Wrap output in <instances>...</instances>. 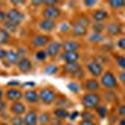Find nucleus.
<instances>
[{
	"label": "nucleus",
	"instance_id": "nucleus-1",
	"mask_svg": "<svg viewBox=\"0 0 125 125\" xmlns=\"http://www.w3.org/2000/svg\"><path fill=\"white\" fill-rule=\"evenodd\" d=\"M81 103L88 110L95 109L96 106H99V104H100V95H98L96 93H88V94H85V95L83 96Z\"/></svg>",
	"mask_w": 125,
	"mask_h": 125
},
{
	"label": "nucleus",
	"instance_id": "nucleus-2",
	"mask_svg": "<svg viewBox=\"0 0 125 125\" xmlns=\"http://www.w3.org/2000/svg\"><path fill=\"white\" fill-rule=\"evenodd\" d=\"M101 85L108 90L116 89L118 88V81H116L115 75H114L111 71H105L101 75Z\"/></svg>",
	"mask_w": 125,
	"mask_h": 125
},
{
	"label": "nucleus",
	"instance_id": "nucleus-3",
	"mask_svg": "<svg viewBox=\"0 0 125 125\" xmlns=\"http://www.w3.org/2000/svg\"><path fill=\"white\" fill-rule=\"evenodd\" d=\"M39 99L44 104H53L56 100V93L50 88H44L39 93Z\"/></svg>",
	"mask_w": 125,
	"mask_h": 125
},
{
	"label": "nucleus",
	"instance_id": "nucleus-4",
	"mask_svg": "<svg viewBox=\"0 0 125 125\" xmlns=\"http://www.w3.org/2000/svg\"><path fill=\"white\" fill-rule=\"evenodd\" d=\"M24 18H25V15L18 9H11V10H9V11L6 13V19L9 20V21L16 24V25H19L20 23H23Z\"/></svg>",
	"mask_w": 125,
	"mask_h": 125
},
{
	"label": "nucleus",
	"instance_id": "nucleus-5",
	"mask_svg": "<svg viewBox=\"0 0 125 125\" xmlns=\"http://www.w3.org/2000/svg\"><path fill=\"white\" fill-rule=\"evenodd\" d=\"M60 14H61L60 9L56 6H46L43 11L44 19H48V20H55L56 18L60 16Z\"/></svg>",
	"mask_w": 125,
	"mask_h": 125
},
{
	"label": "nucleus",
	"instance_id": "nucleus-6",
	"mask_svg": "<svg viewBox=\"0 0 125 125\" xmlns=\"http://www.w3.org/2000/svg\"><path fill=\"white\" fill-rule=\"evenodd\" d=\"M86 68H88V71L94 78H98V76L103 75V66H101V64H99V62L95 61V60L90 61L86 65Z\"/></svg>",
	"mask_w": 125,
	"mask_h": 125
},
{
	"label": "nucleus",
	"instance_id": "nucleus-7",
	"mask_svg": "<svg viewBox=\"0 0 125 125\" xmlns=\"http://www.w3.org/2000/svg\"><path fill=\"white\" fill-rule=\"evenodd\" d=\"M65 73L68 74H71L73 76H81V66L78 64V62H71V64H66V66L64 68Z\"/></svg>",
	"mask_w": 125,
	"mask_h": 125
},
{
	"label": "nucleus",
	"instance_id": "nucleus-8",
	"mask_svg": "<svg viewBox=\"0 0 125 125\" xmlns=\"http://www.w3.org/2000/svg\"><path fill=\"white\" fill-rule=\"evenodd\" d=\"M49 41H50V38L48 35H36L31 39V45L35 48H41V46H45Z\"/></svg>",
	"mask_w": 125,
	"mask_h": 125
},
{
	"label": "nucleus",
	"instance_id": "nucleus-9",
	"mask_svg": "<svg viewBox=\"0 0 125 125\" xmlns=\"http://www.w3.org/2000/svg\"><path fill=\"white\" fill-rule=\"evenodd\" d=\"M18 69L21 71V73H29L31 69H33V64H31V61L28 59V58H21L20 61L18 62Z\"/></svg>",
	"mask_w": 125,
	"mask_h": 125
},
{
	"label": "nucleus",
	"instance_id": "nucleus-10",
	"mask_svg": "<svg viewBox=\"0 0 125 125\" xmlns=\"http://www.w3.org/2000/svg\"><path fill=\"white\" fill-rule=\"evenodd\" d=\"M24 95L21 94V91L18 90V89H9L6 91V99L8 100H11V101H19L20 99H21Z\"/></svg>",
	"mask_w": 125,
	"mask_h": 125
},
{
	"label": "nucleus",
	"instance_id": "nucleus-11",
	"mask_svg": "<svg viewBox=\"0 0 125 125\" xmlns=\"http://www.w3.org/2000/svg\"><path fill=\"white\" fill-rule=\"evenodd\" d=\"M80 55L78 54V51H73V53H64L61 54V59L64 60L66 64H71V62H76L79 60Z\"/></svg>",
	"mask_w": 125,
	"mask_h": 125
},
{
	"label": "nucleus",
	"instance_id": "nucleus-12",
	"mask_svg": "<svg viewBox=\"0 0 125 125\" xmlns=\"http://www.w3.org/2000/svg\"><path fill=\"white\" fill-rule=\"evenodd\" d=\"M38 114L34 111V110H31L29 113L25 114V118H24V125H36L38 123Z\"/></svg>",
	"mask_w": 125,
	"mask_h": 125
},
{
	"label": "nucleus",
	"instance_id": "nucleus-13",
	"mask_svg": "<svg viewBox=\"0 0 125 125\" xmlns=\"http://www.w3.org/2000/svg\"><path fill=\"white\" fill-rule=\"evenodd\" d=\"M25 105L23 103H20V101H15L11 104V106H10V111H11L14 115H21V114L25 113Z\"/></svg>",
	"mask_w": 125,
	"mask_h": 125
},
{
	"label": "nucleus",
	"instance_id": "nucleus-14",
	"mask_svg": "<svg viewBox=\"0 0 125 125\" xmlns=\"http://www.w3.org/2000/svg\"><path fill=\"white\" fill-rule=\"evenodd\" d=\"M24 99L28 103H30V104H35V103H38L40 100L39 99V93H36L35 90H28L24 94Z\"/></svg>",
	"mask_w": 125,
	"mask_h": 125
},
{
	"label": "nucleus",
	"instance_id": "nucleus-15",
	"mask_svg": "<svg viewBox=\"0 0 125 125\" xmlns=\"http://www.w3.org/2000/svg\"><path fill=\"white\" fill-rule=\"evenodd\" d=\"M106 31L108 34L111 35V36H116L121 33V25L119 23H110L108 26H106Z\"/></svg>",
	"mask_w": 125,
	"mask_h": 125
},
{
	"label": "nucleus",
	"instance_id": "nucleus-16",
	"mask_svg": "<svg viewBox=\"0 0 125 125\" xmlns=\"http://www.w3.org/2000/svg\"><path fill=\"white\" fill-rule=\"evenodd\" d=\"M61 46H62V49L65 50V53H73V51H78L79 50L80 44L76 43V41H65Z\"/></svg>",
	"mask_w": 125,
	"mask_h": 125
},
{
	"label": "nucleus",
	"instance_id": "nucleus-17",
	"mask_svg": "<svg viewBox=\"0 0 125 125\" xmlns=\"http://www.w3.org/2000/svg\"><path fill=\"white\" fill-rule=\"evenodd\" d=\"M84 88H85L89 93H95V91L100 88V84H99L95 79H90V80H86V81H85Z\"/></svg>",
	"mask_w": 125,
	"mask_h": 125
},
{
	"label": "nucleus",
	"instance_id": "nucleus-18",
	"mask_svg": "<svg viewBox=\"0 0 125 125\" xmlns=\"http://www.w3.org/2000/svg\"><path fill=\"white\" fill-rule=\"evenodd\" d=\"M39 28L44 31H51L54 28H55V21L54 20H48V19H44L39 23Z\"/></svg>",
	"mask_w": 125,
	"mask_h": 125
},
{
	"label": "nucleus",
	"instance_id": "nucleus-19",
	"mask_svg": "<svg viewBox=\"0 0 125 125\" xmlns=\"http://www.w3.org/2000/svg\"><path fill=\"white\" fill-rule=\"evenodd\" d=\"M108 16H109L108 11H105V10H103V9L95 10V11H94V14H93V18H94V20H95L96 23L104 21L105 19H108Z\"/></svg>",
	"mask_w": 125,
	"mask_h": 125
},
{
	"label": "nucleus",
	"instance_id": "nucleus-20",
	"mask_svg": "<svg viewBox=\"0 0 125 125\" xmlns=\"http://www.w3.org/2000/svg\"><path fill=\"white\" fill-rule=\"evenodd\" d=\"M8 61H9V64H11V65H18V62L20 61V58L19 56V54L18 53H15L14 50H10V51H8V54H6V58H5Z\"/></svg>",
	"mask_w": 125,
	"mask_h": 125
},
{
	"label": "nucleus",
	"instance_id": "nucleus-21",
	"mask_svg": "<svg viewBox=\"0 0 125 125\" xmlns=\"http://www.w3.org/2000/svg\"><path fill=\"white\" fill-rule=\"evenodd\" d=\"M60 48H61V45H60L59 43H55V41H54V43H50V45L48 46L46 53H48V55H50L51 58H54L55 55L59 54Z\"/></svg>",
	"mask_w": 125,
	"mask_h": 125
},
{
	"label": "nucleus",
	"instance_id": "nucleus-22",
	"mask_svg": "<svg viewBox=\"0 0 125 125\" xmlns=\"http://www.w3.org/2000/svg\"><path fill=\"white\" fill-rule=\"evenodd\" d=\"M54 115L56 116V119H65L69 116V111L66 109H62V108H58L54 110Z\"/></svg>",
	"mask_w": 125,
	"mask_h": 125
},
{
	"label": "nucleus",
	"instance_id": "nucleus-23",
	"mask_svg": "<svg viewBox=\"0 0 125 125\" xmlns=\"http://www.w3.org/2000/svg\"><path fill=\"white\" fill-rule=\"evenodd\" d=\"M73 34L76 35V36H83V35H85V34H86V28L75 24L74 26H73Z\"/></svg>",
	"mask_w": 125,
	"mask_h": 125
},
{
	"label": "nucleus",
	"instance_id": "nucleus-24",
	"mask_svg": "<svg viewBox=\"0 0 125 125\" xmlns=\"http://www.w3.org/2000/svg\"><path fill=\"white\" fill-rule=\"evenodd\" d=\"M5 31H8V33H15V31L18 30V25L9 21V20H6V21L4 23V28H3Z\"/></svg>",
	"mask_w": 125,
	"mask_h": 125
},
{
	"label": "nucleus",
	"instance_id": "nucleus-25",
	"mask_svg": "<svg viewBox=\"0 0 125 125\" xmlns=\"http://www.w3.org/2000/svg\"><path fill=\"white\" fill-rule=\"evenodd\" d=\"M10 39V34L4 29H0V44H6Z\"/></svg>",
	"mask_w": 125,
	"mask_h": 125
},
{
	"label": "nucleus",
	"instance_id": "nucleus-26",
	"mask_svg": "<svg viewBox=\"0 0 125 125\" xmlns=\"http://www.w3.org/2000/svg\"><path fill=\"white\" fill-rule=\"evenodd\" d=\"M75 24L86 28V26L90 25V20H89V18H86V16H79V18L76 19V23H75Z\"/></svg>",
	"mask_w": 125,
	"mask_h": 125
},
{
	"label": "nucleus",
	"instance_id": "nucleus-27",
	"mask_svg": "<svg viewBox=\"0 0 125 125\" xmlns=\"http://www.w3.org/2000/svg\"><path fill=\"white\" fill-rule=\"evenodd\" d=\"M109 5L113 9H121L125 6V1H123V0H111V1H109Z\"/></svg>",
	"mask_w": 125,
	"mask_h": 125
},
{
	"label": "nucleus",
	"instance_id": "nucleus-28",
	"mask_svg": "<svg viewBox=\"0 0 125 125\" xmlns=\"http://www.w3.org/2000/svg\"><path fill=\"white\" fill-rule=\"evenodd\" d=\"M10 124L11 125H24V118L20 115H14L13 118H10Z\"/></svg>",
	"mask_w": 125,
	"mask_h": 125
},
{
	"label": "nucleus",
	"instance_id": "nucleus-29",
	"mask_svg": "<svg viewBox=\"0 0 125 125\" xmlns=\"http://www.w3.org/2000/svg\"><path fill=\"white\" fill-rule=\"evenodd\" d=\"M44 71L46 73V74H56V73L59 71V68L56 65H48V66H45Z\"/></svg>",
	"mask_w": 125,
	"mask_h": 125
},
{
	"label": "nucleus",
	"instance_id": "nucleus-30",
	"mask_svg": "<svg viewBox=\"0 0 125 125\" xmlns=\"http://www.w3.org/2000/svg\"><path fill=\"white\" fill-rule=\"evenodd\" d=\"M46 56H48V53L45 50H40V51H38V53L35 54V58L39 60V61H44L45 59H46Z\"/></svg>",
	"mask_w": 125,
	"mask_h": 125
},
{
	"label": "nucleus",
	"instance_id": "nucleus-31",
	"mask_svg": "<svg viewBox=\"0 0 125 125\" xmlns=\"http://www.w3.org/2000/svg\"><path fill=\"white\" fill-rule=\"evenodd\" d=\"M91 43H99V41H101L103 40V36H101V34H98V33H93L91 35H90V39H89Z\"/></svg>",
	"mask_w": 125,
	"mask_h": 125
},
{
	"label": "nucleus",
	"instance_id": "nucleus-32",
	"mask_svg": "<svg viewBox=\"0 0 125 125\" xmlns=\"http://www.w3.org/2000/svg\"><path fill=\"white\" fill-rule=\"evenodd\" d=\"M96 113L99 114L100 118H105L108 114V109L105 106H96Z\"/></svg>",
	"mask_w": 125,
	"mask_h": 125
},
{
	"label": "nucleus",
	"instance_id": "nucleus-33",
	"mask_svg": "<svg viewBox=\"0 0 125 125\" xmlns=\"http://www.w3.org/2000/svg\"><path fill=\"white\" fill-rule=\"evenodd\" d=\"M104 29H105V26H104L101 23H95V24L93 25V30H94V33H98V34H100Z\"/></svg>",
	"mask_w": 125,
	"mask_h": 125
},
{
	"label": "nucleus",
	"instance_id": "nucleus-34",
	"mask_svg": "<svg viewBox=\"0 0 125 125\" xmlns=\"http://www.w3.org/2000/svg\"><path fill=\"white\" fill-rule=\"evenodd\" d=\"M68 88H69L70 91H74V93H78V91L80 90V89H79V85L75 84V83H69V84H68Z\"/></svg>",
	"mask_w": 125,
	"mask_h": 125
},
{
	"label": "nucleus",
	"instance_id": "nucleus-35",
	"mask_svg": "<svg viewBox=\"0 0 125 125\" xmlns=\"http://www.w3.org/2000/svg\"><path fill=\"white\" fill-rule=\"evenodd\" d=\"M116 61H118V65L121 68V69H124L125 70V56H118L116 58Z\"/></svg>",
	"mask_w": 125,
	"mask_h": 125
},
{
	"label": "nucleus",
	"instance_id": "nucleus-36",
	"mask_svg": "<svg viewBox=\"0 0 125 125\" xmlns=\"http://www.w3.org/2000/svg\"><path fill=\"white\" fill-rule=\"evenodd\" d=\"M50 121V116H49V114H41V116H40V123H49Z\"/></svg>",
	"mask_w": 125,
	"mask_h": 125
},
{
	"label": "nucleus",
	"instance_id": "nucleus-37",
	"mask_svg": "<svg viewBox=\"0 0 125 125\" xmlns=\"http://www.w3.org/2000/svg\"><path fill=\"white\" fill-rule=\"evenodd\" d=\"M66 104H70V103L65 98H61V100L56 103V105H58V108H62V109H64V106H62V105H66Z\"/></svg>",
	"mask_w": 125,
	"mask_h": 125
},
{
	"label": "nucleus",
	"instance_id": "nucleus-38",
	"mask_svg": "<svg viewBox=\"0 0 125 125\" xmlns=\"http://www.w3.org/2000/svg\"><path fill=\"white\" fill-rule=\"evenodd\" d=\"M118 46H119L121 50H125V38H121V39L118 41Z\"/></svg>",
	"mask_w": 125,
	"mask_h": 125
},
{
	"label": "nucleus",
	"instance_id": "nucleus-39",
	"mask_svg": "<svg viewBox=\"0 0 125 125\" xmlns=\"http://www.w3.org/2000/svg\"><path fill=\"white\" fill-rule=\"evenodd\" d=\"M6 20H8V19H6V14L3 11V10H0V23H3V24H4Z\"/></svg>",
	"mask_w": 125,
	"mask_h": 125
},
{
	"label": "nucleus",
	"instance_id": "nucleus-40",
	"mask_svg": "<svg viewBox=\"0 0 125 125\" xmlns=\"http://www.w3.org/2000/svg\"><path fill=\"white\" fill-rule=\"evenodd\" d=\"M68 30H69V24L68 23H62L61 28H60V31H61V33H66Z\"/></svg>",
	"mask_w": 125,
	"mask_h": 125
},
{
	"label": "nucleus",
	"instance_id": "nucleus-41",
	"mask_svg": "<svg viewBox=\"0 0 125 125\" xmlns=\"http://www.w3.org/2000/svg\"><path fill=\"white\" fill-rule=\"evenodd\" d=\"M44 4L46 6H56L58 1H56V0H49V1H44Z\"/></svg>",
	"mask_w": 125,
	"mask_h": 125
},
{
	"label": "nucleus",
	"instance_id": "nucleus-42",
	"mask_svg": "<svg viewBox=\"0 0 125 125\" xmlns=\"http://www.w3.org/2000/svg\"><path fill=\"white\" fill-rule=\"evenodd\" d=\"M79 125H95V123L93 120H81L79 123Z\"/></svg>",
	"mask_w": 125,
	"mask_h": 125
},
{
	"label": "nucleus",
	"instance_id": "nucleus-43",
	"mask_svg": "<svg viewBox=\"0 0 125 125\" xmlns=\"http://www.w3.org/2000/svg\"><path fill=\"white\" fill-rule=\"evenodd\" d=\"M83 118H84V120H91V118H93V115H91V114L90 113H84V114H83Z\"/></svg>",
	"mask_w": 125,
	"mask_h": 125
},
{
	"label": "nucleus",
	"instance_id": "nucleus-44",
	"mask_svg": "<svg viewBox=\"0 0 125 125\" xmlns=\"http://www.w3.org/2000/svg\"><path fill=\"white\" fill-rule=\"evenodd\" d=\"M119 115L120 116H125V105H121L120 108H119Z\"/></svg>",
	"mask_w": 125,
	"mask_h": 125
},
{
	"label": "nucleus",
	"instance_id": "nucleus-45",
	"mask_svg": "<svg viewBox=\"0 0 125 125\" xmlns=\"http://www.w3.org/2000/svg\"><path fill=\"white\" fill-rule=\"evenodd\" d=\"M6 54H8V51H5L4 49L0 48V60L4 59V58H6Z\"/></svg>",
	"mask_w": 125,
	"mask_h": 125
},
{
	"label": "nucleus",
	"instance_id": "nucleus-46",
	"mask_svg": "<svg viewBox=\"0 0 125 125\" xmlns=\"http://www.w3.org/2000/svg\"><path fill=\"white\" fill-rule=\"evenodd\" d=\"M98 1H84V5L85 6H95Z\"/></svg>",
	"mask_w": 125,
	"mask_h": 125
},
{
	"label": "nucleus",
	"instance_id": "nucleus-47",
	"mask_svg": "<svg viewBox=\"0 0 125 125\" xmlns=\"http://www.w3.org/2000/svg\"><path fill=\"white\" fill-rule=\"evenodd\" d=\"M5 108H6V103L1 100V101H0V111H4Z\"/></svg>",
	"mask_w": 125,
	"mask_h": 125
},
{
	"label": "nucleus",
	"instance_id": "nucleus-48",
	"mask_svg": "<svg viewBox=\"0 0 125 125\" xmlns=\"http://www.w3.org/2000/svg\"><path fill=\"white\" fill-rule=\"evenodd\" d=\"M119 78H120V80H121V81L124 83V84H125V71H123V73H121V74L119 75Z\"/></svg>",
	"mask_w": 125,
	"mask_h": 125
},
{
	"label": "nucleus",
	"instance_id": "nucleus-49",
	"mask_svg": "<svg viewBox=\"0 0 125 125\" xmlns=\"http://www.w3.org/2000/svg\"><path fill=\"white\" fill-rule=\"evenodd\" d=\"M78 115H79V113H76V111H75V113H73L71 115H70V119H71V120H74V119H76Z\"/></svg>",
	"mask_w": 125,
	"mask_h": 125
},
{
	"label": "nucleus",
	"instance_id": "nucleus-50",
	"mask_svg": "<svg viewBox=\"0 0 125 125\" xmlns=\"http://www.w3.org/2000/svg\"><path fill=\"white\" fill-rule=\"evenodd\" d=\"M31 4L35 5V6H38V5H43V4H44V1H33Z\"/></svg>",
	"mask_w": 125,
	"mask_h": 125
},
{
	"label": "nucleus",
	"instance_id": "nucleus-51",
	"mask_svg": "<svg viewBox=\"0 0 125 125\" xmlns=\"http://www.w3.org/2000/svg\"><path fill=\"white\" fill-rule=\"evenodd\" d=\"M119 125H125V116L120 120V123H119Z\"/></svg>",
	"mask_w": 125,
	"mask_h": 125
},
{
	"label": "nucleus",
	"instance_id": "nucleus-52",
	"mask_svg": "<svg viewBox=\"0 0 125 125\" xmlns=\"http://www.w3.org/2000/svg\"><path fill=\"white\" fill-rule=\"evenodd\" d=\"M3 95H4V94H3V90H1V89H0V101H1V100H3Z\"/></svg>",
	"mask_w": 125,
	"mask_h": 125
},
{
	"label": "nucleus",
	"instance_id": "nucleus-53",
	"mask_svg": "<svg viewBox=\"0 0 125 125\" xmlns=\"http://www.w3.org/2000/svg\"><path fill=\"white\" fill-rule=\"evenodd\" d=\"M1 125H6V124H1Z\"/></svg>",
	"mask_w": 125,
	"mask_h": 125
}]
</instances>
